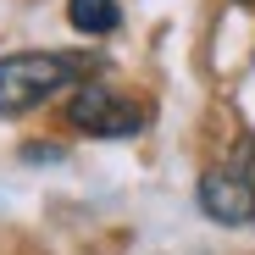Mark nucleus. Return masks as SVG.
<instances>
[{"label": "nucleus", "mask_w": 255, "mask_h": 255, "mask_svg": "<svg viewBox=\"0 0 255 255\" xmlns=\"http://www.w3.org/2000/svg\"><path fill=\"white\" fill-rule=\"evenodd\" d=\"M83 61L56 56V50H22V56H0V117H17L45 106L50 95H61L67 83H78Z\"/></svg>", "instance_id": "f257e3e1"}, {"label": "nucleus", "mask_w": 255, "mask_h": 255, "mask_svg": "<svg viewBox=\"0 0 255 255\" xmlns=\"http://www.w3.org/2000/svg\"><path fill=\"white\" fill-rule=\"evenodd\" d=\"M200 211L222 228H244L255 222V144L244 139L222 166H211L200 178Z\"/></svg>", "instance_id": "f03ea898"}, {"label": "nucleus", "mask_w": 255, "mask_h": 255, "mask_svg": "<svg viewBox=\"0 0 255 255\" xmlns=\"http://www.w3.org/2000/svg\"><path fill=\"white\" fill-rule=\"evenodd\" d=\"M67 122L78 128V133H95V139H128V133L144 128V111L128 95H117V89L83 83V89L72 95V106H67Z\"/></svg>", "instance_id": "7ed1b4c3"}, {"label": "nucleus", "mask_w": 255, "mask_h": 255, "mask_svg": "<svg viewBox=\"0 0 255 255\" xmlns=\"http://www.w3.org/2000/svg\"><path fill=\"white\" fill-rule=\"evenodd\" d=\"M67 22L78 33H111L117 28V0H67Z\"/></svg>", "instance_id": "20e7f679"}]
</instances>
